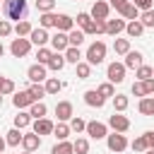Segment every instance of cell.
Returning <instances> with one entry per match:
<instances>
[{"label": "cell", "instance_id": "obj_61", "mask_svg": "<svg viewBox=\"0 0 154 154\" xmlns=\"http://www.w3.org/2000/svg\"><path fill=\"white\" fill-rule=\"evenodd\" d=\"M152 77H154V67H152Z\"/></svg>", "mask_w": 154, "mask_h": 154}, {"label": "cell", "instance_id": "obj_26", "mask_svg": "<svg viewBox=\"0 0 154 154\" xmlns=\"http://www.w3.org/2000/svg\"><path fill=\"white\" fill-rule=\"evenodd\" d=\"M29 125H31L29 111H19V113L14 116V128H17V130H24V128H29Z\"/></svg>", "mask_w": 154, "mask_h": 154}, {"label": "cell", "instance_id": "obj_14", "mask_svg": "<svg viewBox=\"0 0 154 154\" xmlns=\"http://www.w3.org/2000/svg\"><path fill=\"white\" fill-rule=\"evenodd\" d=\"M51 48H53L55 53H65V51L70 48V43H67V34H63V31L53 34V36H51Z\"/></svg>", "mask_w": 154, "mask_h": 154}, {"label": "cell", "instance_id": "obj_50", "mask_svg": "<svg viewBox=\"0 0 154 154\" xmlns=\"http://www.w3.org/2000/svg\"><path fill=\"white\" fill-rule=\"evenodd\" d=\"M128 2H130V0H111V2H108V5H111V7H113V10H116V12H123V10H125V5H128Z\"/></svg>", "mask_w": 154, "mask_h": 154}, {"label": "cell", "instance_id": "obj_46", "mask_svg": "<svg viewBox=\"0 0 154 154\" xmlns=\"http://www.w3.org/2000/svg\"><path fill=\"white\" fill-rule=\"evenodd\" d=\"M55 7V0H36V10L43 14V12H53Z\"/></svg>", "mask_w": 154, "mask_h": 154}, {"label": "cell", "instance_id": "obj_35", "mask_svg": "<svg viewBox=\"0 0 154 154\" xmlns=\"http://www.w3.org/2000/svg\"><path fill=\"white\" fill-rule=\"evenodd\" d=\"M67 125H70V132H77V135H79V132H84V128H87V120H82L79 116H72Z\"/></svg>", "mask_w": 154, "mask_h": 154}, {"label": "cell", "instance_id": "obj_45", "mask_svg": "<svg viewBox=\"0 0 154 154\" xmlns=\"http://www.w3.org/2000/svg\"><path fill=\"white\" fill-rule=\"evenodd\" d=\"M135 75H137V82H144V79L152 77V67H149V65H140V67L135 70Z\"/></svg>", "mask_w": 154, "mask_h": 154}, {"label": "cell", "instance_id": "obj_6", "mask_svg": "<svg viewBox=\"0 0 154 154\" xmlns=\"http://www.w3.org/2000/svg\"><path fill=\"white\" fill-rule=\"evenodd\" d=\"M106 77H108L111 84H120V82L125 79V65H123V63H111V65L106 67Z\"/></svg>", "mask_w": 154, "mask_h": 154}, {"label": "cell", "instance_id": "obj_51", "mask_svg": "<svg viewBox=\"0 0 154 154\" xmlns=\"http://www.w3.org/2000/svg\"><path fill=\"white\" fill-rule=\"evenodd\" d=\"M142 87H144V94H147V96H149V94H154V77L144 79V82H142Z\"/></svg>", "mask_w": 154, "mask_h": 154}, {"label": "cell", "instance_id": "obj_18", "mask_svg": "<svg viewBox=\"0 0 154 154\" xmlns=\"http://www.w3.org/2000/svg\"><path fill=\"white\" fill-rule=\"evenodd\" d=\"M84 103L91 106V108H101V106L106 103V99H103L96 89H87V91H84Z\"/></svg>", "mask_w": 154, "mask_h": 154}, {"label": "cell", "instance_id": "obj_44", "mask_svg": "<svg viewBox=\"0 0 154 154\" xmlns=\"http://www.w3.org/2000/svg\"><path fill=\"white\" fill-rule=\"evenodd\" d=\"M51 55H53V51H51V48H46V46L36 51V58H38V63H41V65H48V60H51Z\"/></svg>", "mask_w": 154, "mask_h": 154}, {"label": "cell", "instance_id": "obj_28", "mask_svg": "<svg viewBox=\"0 0 154 154\" xmlns=\"http://www.w3.org/2000/svg\"><path fill=\"white\" fill-rule=\"evenodd\" d=\"M43 89H46V94H58V91L63 89V82H60L58 77H48V79L43 82Z\"/></svg>", "mask_w": 154, "mask_h": 154}, {"label": "cell", "instance_id": "obj_4", "mask_svg": "<svg viewBox=\"0 0 154 154\" xmlns=\"http://www.w3.org/2000/svg\"><path fill=\"white\" fill-rule=\"evenodd\" d=\"M26 77H29V82H31V84H41V82H46V79H48V67H46V65H41V63H34V65L26 70Z\"/></svg>", "mask_w": 154, "mask_h": 154}, {"label": "cell", "instance_id": "obj_52", "mask_svg": "<svg viewBox=\"0 0 154 154\" xmlns=\"http://www.w3.org/2000/svg\"><path fill=\"white\" fill-rule=\"evenodd\" d=\"M132 94H135V96H140V99H142V96H147V94H144L142 82H135V84H132Z\"/></svg>", "mask_w": 154, "mask_h": 154}, {"label": "cell", "instance_id": "obj_43", "mask_svg": "<svg viewBox=\"0 0 154 154\" xmlns=\"http://www.w3.org/2000/svg\"><path fill=\"white\" fill-rule=\"evenodd\" d=\"M14 89H17V87H14V82H12L10 77H5V79H2V84H0V94H2V96H10V94H14Z\"/></svg>", "mask_w": 154, "mask_h": 154}, {"label": "cell", "instance_id": "obj_21", "mask_svg": "<svg viewBox=\"0 0 154 154\" xmlns=\"http://www.w3.org/2000/svg\"><path fill=\"white\" fill-rule=\"evenodd\" d=\"M125 34H128L130 38H140V36L144 34V26H142V22H140V19H135V22H128V24H125Z\"/></svg>", "mask_w": 154, "mask_h": 154}, {"label": "cell", "instance_id": "obj_5", "mask_svg": "<svg viewBox=\"0 0 154 154\" xmlns=\"http://www.w3.org/2000/svg\"><path fill=\"white\" fill-rule=\"evenodd\" d=\"M29 51H31V41L29 38H12V43H10V53L14 55V58H24V55H29Z\"/></svg>", "mask_w": 154, "mask_h": 154}, {"label": "cell", "instance_id": "obj_9", "mask_svg": "<svg viewBox=\"0 0 154 154\" xmlns=\"http://www.w3.org/2000/svg\"><path fill=\"white\" fill-rule=\"evenodd\" d=\"M55 116H58V123H67V120L75 116L72 101H58V103H55Z\"/></svg>", "mask_w": 154, "mask_h": 154}, {"label": "cell", "instance_id": "obj_29", "mask_svg": "<svg viewBox=\"0 0 154 154\" xmlns=\"http://www.w3.org/2000/svg\"><path fill=\"white\" fill-rule=\"evenodd\" d=\"M5 142H7V147H19V144H22V130H17V128L7 130Z\"/></svg>", "mask_w": 154, "mask_h": 154}, {"label": "cell", "instance_id": "obj_33", "mask_svg": "<svg viewBox=\"0 0 154 154\" xmlns=\"http://www.w3.org/2000/svg\"><path fill=\"white\" fill-rule=\"evenodd\" d=\"M72 152L75 154H89V140L87 137H77L72 142Z\"/></svg>", "mask_w": 154, "mask_h": 154}, {"label": "cell", "instance_id": "obj_55", "mask_svg": "<svg viewBox=\"0 0 154 154\" xmlns=\"http://www.w3.org/2000/svg\"><path fill=\"white\" fill-rule=\"evenodd\" d=\"M5 147H7V142H5V137H0V154H5Z\"/></svg>", "mask_w": 154, "mask_h": 154}, {"label": "cell", "instance_id": "obj_15", "mask_svg": "<svg viewBox=\"0 0 154 154\" xmlns=\"http://www.w3.org/2000/svg\"><path fill=\"white\" fill-rule=\"evenodd\" d=\"M12 103H14V108H17V111H24V108H29V106L34 103V99H31V96H29V91L24 89V91H14Z\"/></svg>", "mask_w": 154, "mask_h": 154}, {"label": "cell", "instance_id": "obj_27", "mask_svg": "<svg viewBox=\"0 0 154 154\" xmlns=\"http://www.w3.org/2000/svg\"><path fill=\"white\" fill-rule=\"evenodd\" d=\"M67 43L75 46V48H79V46L84 43V31H82V29H72V31L67 34Z\"/></svg>", "mask_w": 154, "mask_h": 154}, {"label": "cell", "instance_id": "obj_16", "mask_svg": "<svg viewBox=\"0 0 154 154\" xmlns=\"http://www.w3.org/2000/svg\"><path fill=\"white\" fill-rule=\"evenodd\" d=\"M55 29L63 31V34H70L75 29V19L70 14H55Z\"/></svg>", "mask_w": 154, "mask_h": 154}, {"label": "cell", "instance_id": "obj_39", "mask_svg": "<svg viewBox=\"0 0 154 154\" xmlns=\"http://www.w3.org/2000/svg\"><path fill=\"white\" fill-rule=\"evenodd\" d=\"M29 96L34 99V101H41L43 96H46V89H43V84H29Z\"/></svg>", "mask_w": 154, "mask_h": 154}, {"label": "cell", "instance_id": "obj_58", "mask_svg": "<svg viewBox=\"0 0 154 154\" xmlns=\"http://www.w3.org/2000/svg\"><path fill=\"white\" fill-rule=\"evenodd\" d=\"M2 79H5V77H2V75H0V84H2Z\"/></svg>", "mask_w": 154, "mask_h": 154}, {"label": "cell", "instance_id": "obj_23", "mask_svg": "<svg viewBox=\"0 0 154 154\" xmlns=\"http://www.w3.org/2000/svg\"><path fill=\"white\" fill-rule=\"evenodd\" d=\"M46 113H48V108H46V103H43V101H34V103L29 106V116H31V120L46 118Z\"/></svg>", "mask_w": 154, "mask_h": 154}, {"label": "cell", "instance_id": "obj_10", "mask_svg": "<svg viewBox=\"0 0 154 154\" xmlns=\"http://www.w3.org/2000/svg\"><path fill=\"white\" fill-rule=\"evenodd\" d=\"M108 128H111L113 132H128V130H130V120H128L123 113H116V111H113V116L108 118Z\"/></svg>", "mask_w": 154, "mask_h": 154}, {"label": "cell", "instance_id": "obj_13", "mask_svg": "<svg viewBox=\"0 0 154 154\" xmlns=\"http://www.w3.org/2000/svg\"><path fill=\"white\" fill-rule=\"evenodd\" d=\"M53 128H55L53 120H48V118H38V120H34V130H31V132H36L38 137H43V135H53Z\"/></svg>", "mask_w": 154, "mask_h": 154}, {"label": "cell", "instance_id": "obj_57", "mask_svg": "<svg viewBox=\"0 0 154 154\" xmlns=\"http://www.w3.org/2000/svg\"><path fill=\"white\" fill-rule=\"evenodd\" d=\"M144 154H154V149H147V152H144Z\"/></svg>", "mask_w": 154, "mask_h": 154}, {"label": "cell", "instance_id": "obj_36", "mask_svg": "<svg viewBox=\"0 0 154 154\" xmlns=\"http://www.w3.org/2000/svg\"><path fill=\"white\" fill-rule=\"evenodd\" d=\"M140 22H142V26H144V29H154V7H152V10L140 12Z\"/></svg>", "mask_w": 154, "mask_h": 154}, {"label": "cell", "instance_id": "obj_37", "mask_svg": "<svg viewBox=\"0 0 154 154\" xmlns=\"http://www.w3.org/2000/svg\"><path fill=\"white\" fill-rule=\"evenodd\" d=\"M75 67H77V77H79V79H89V77H91V65H89L87 60L77 63Z\"/></svg>", "mask_w": 154, "mask_h": 154}, {"label": "cell", "instance_id": "obj_7", "mask_svg": "<svg viewBox=\"0 0 154 154\" xmlns=\"http://www.w3.org/2000/svg\"><path fill=\"white\" fill-rule=\"evenodd\" d=\"M84 132H87L91 140H103V137L108 135V125H103V123H99V120H89L87 128H84Z\"/></svg>", "mask_w": 154, "mask_h": 154}, {"label": "cell", "instance_id": "obj_8", "mask_svg": "<svg viewBox=\"0 0 154 154\" xmlns=\"http://www.w3.org/2000/svg\"><path fill=\"white\" fill-rule=\"evenodd\" d=\"M108 12H111V5L108 2H103V0H96L94 5H91V19L94 22H106L108 19Z\"/></svg>", "mask_w": 154, "mask_h": 154}, {"label": "cell", "instance_id": "obj_48", "mask_svg": "<svg viewBox=\"0 0 154 154\" xmlns=\"http://www.w3.org/2000/svg\"><path fill=\"white\" fill-rule=\"evenodd\" d=\"M130 2H132V5H135L140 12H144V10H152V7H154V0H130Z\"/></svg>", "mask_w": 154, "mask_h": 154}, {"label": "cell", "instance_id": "obj_53", "mask_svg": "<svg viewBox=\"0 0 154 154\" xmlns=\"http://www.w3.org/2000/svg\"><path fill=\"white\" fill-rule=\"evenodd\" d=\"M144 140H147V149H154V130H147Z\"/></svg>", "mask_w": 154, "mask_h": 154}, {"label": "cell", "instance_id": "obj_60", "mask_svg": "<svg viewBox=\"0 0 154 154\" xmlns=\"http://www.w3.org/2000/svg\"><path fill=\"white\" fill-rule=\"evenodd\" d=\"M22 154H31V152H22Z\"/></svg>", "mask_w": 154, "mask_h": 154}, {"label": "cell", "instance_id": "obj_32", "mask_svg": "<svg viewBox=\"0 0 154 154\" xmlns=\"http://www.w3.org/2000/svg\"><path fill=\"white\" fill-rule=\"evenodd\" d=\"M128 106H130V99H128L125 94H116V96H113V108H116V113H123Z\"/></svg>", "mask_w": 154, "mask_h": 154}, {"label": "cell", "instance_id": "obj_12", "mask_svg": "<svg viewBox=\"0 0 154 154\" xmlns=\"http://www.w3.org/2000/svg\"><path fill=\"white\" fill-rule=\"evenodd\" d=\"M123 65H125V70H137L140 65H144V55H142L140 51H128Z\"/></svg>", "mask_w": 154, "mask_h": 154}, {"label": "cell", "instance_id": "obj_59", "mask_svg": "<svg viewBox=\"0 0 154 154\" xmlns=\"http://www.w3.org/2000/svg\"><path fill=\"white\" fill-rule=\"evenodd\" d=\"M0 106H2V94H0Z\"/></svg>", "mask_w": 154, "mask_h": 154}, {"label": "cell", "instance_id": "obj_17", "mask_svg": "<svg viewBox=\"0 0 154 154\" xmlns=\"http://www.w3.org/2000/svg\"><path fill=\"white\" fill-rule=\"evenodd\" d=\"M75 22H77V26L84 31V36H87V34H94V19H91L89 12H79Z\"/></svg>", "mask_w": 154, "mask_h": 154}, {"label": "cell", "instance_id": "obj_3", "mask_svg": "<svg viewBox=\"0 0 154 154\" xmlns=\"http://www.w3.org/2000/svg\"><path fill=\"white\" fill-rule=\"evenodd\" d=\"M106 147H108L111 152L120 154V152H125L130 144H128V140H125L123 132H113V135H106Z\"/></svg>", "mask_w": 154, "mask_h": 154}, {"label": "cell", "instance_id": "obj_2", "mask_svg": "<svg viewBox=\"0 0 154 154\" xmlns=\"http://www.w3.org/2000/svg\"><path fill=\"white\" fill-rule=\"evenodd\" d=\"M84 58H87V63H89L91 67H94V65H101L103 58H106V43H103V41H94V43H89Z\"/></svg>", "mask_w": 154, "mask_h": 154}, {"label": "cell", "instance_id": "obj_30", "mask_svg": "<svg viewBox=\"0 0 154 154\" xmlns=\"http://www.w3.org/2000/svg\"><path fill=\"white\" fill-rule=\"evenodd\" d=\"M113 51H116V55H125L128 51H132L130 48V38H116L113 41Z\"/></svg>", "mask_w": 154, "mask_h": 154}, {"label": "cell", "instance_id": "obj_31", "mask_svg": "<svg viewBox=\"0 0 154 154\" xmlns=\"http://www.w3.org/2000/svg\"><path fill=\"white\" fill-rule=\"evenodd\" d=\"M63 55H65V63H72V65L82 63V53H79V48H75V46H70Z\"/></svg>", "mask_w": 154, "mask_h": 154}, {"label": "cell", "instance_id": "obj_42", "mask_svg": "<svg viewBox=\"0 0 154 154\" xmlns=\"http://www.w3.org/2000/svg\"><path fill=\"white\" fill-rule=\"evenodd\" d=\"M120 14H123L125 19H130V22H135V19H140V10H137V7L132 5V2H128V5H125V10H123Z\"/></svg>", "mask_w": 154, "mask_h": 154}, {"label": "cell", "instance_id": "obj_56", "mask_svg": "<svg viewBox=\"0 0 154 154\" xmlns=\"http://www.w3.org/2000/svg\"><path fill=\"white\" fill-rule=\"evenodd\" d=\"M5 55V46H2V41H0V58Z\"/></svg>", "mask_w": 154, "mask_h": 154}, {"label": "cell", "instance_id": "obj_24", "mask_svg": "<svg viewBox=\"0 0 154 154\" xmlns=\"http://www.w3.org/2000/svg\"><path fill=\"white\" fill-rule=\"evenodd\" d=\"M137 111L142 116H154V96H142L137 103Z\"/></svg>", "mask_w": 154, "mask_h": 154}, {"label": "cell", "instance_id": "obj_1", "mask_svg": "<svg viewBox=\"0 0 154 154\" xmlns=\"http://www.w3.org/2000/svg\"><path fill=\"white\" fill-rule=\"evenodd\" d=\"M2 14L7 22H22L26 17V0H2Z\"/></svg>", "mask_w": 154, "mask_h": 154}, {"label": "cell", "instance_id": "obj_40", "mask_svg": "<svg viewBox=\"0 0 154 154\" xmlns=\"http://www.w3.org/2000/svg\"><path fill=\"white\" fill-rule=\"evenodd\" d=\"M53 135L58 137V142L67 140V135H70V125H67V123H58V125L53 128Z\"/></svg>", "mask_w": 154, "mask_h": 154}, {"label": "cell", "instance_id": "obj_41", "mask_svg": "<svg viewBox=\"0 0 154 154\" xmlns=\"http://www.w3.org/2000/svg\"><path fill=\"white\" fill-rule=\"evenodd\" d=\"M51 154H75V152H72V142H67V140L58 142V144L51 149Z\"/></svg>", "mask_w": 154, "mask_h": 154}, {"label": "cell", "instance_id": "obj_25", "mask_svg": "<svg viewBox=\"0 0 154 154\" xmlns=\"http://www.w3.org/2000/svg\"><path fill=\"white\" fill-rule=\"evenodd\" d=\"M31 29H34V26H31V22H26V19H22V22H17V24L12 26V31H14L19 38H26V36L31 34Z\"/></svg>", "mask_w": 154, "mask_h": 154}, {"label": "cell", "instance_id": "obj_49", "mask_svg": "<svg viewBox=\"0 0 154 154\" xmlns=\"http://www.w3.org/2000/svg\"><path fill=\"white\" fill-rule=\"evenodd\" d=\"M12 34V24L7 22V19H0V38H5V36H10Z\"/></svg>", "mask_w": 154, "mask_h": 154}, {"label": "cell", "instance_id": "obj_54", "mask_svg": "<svg viewBox=\"0 0 154 154\" xmlns=\"http://www.w3.org/2000/svg\"><path fill=\"white\" fill-rule=\"evenodd\" d=\"M94 34H106V22H94Z\"/></svg>", "mask_w": 154, "mask_h": 154}, {"label": "cell", "instance_id": "obj_22", "mask_svg": "<svg viewBox=\"0 0 154 154\" xmlns=\"http://www.w3.org/2000/svg\"><path fill=\"white\" fill-rule=\"evenodd\" d=\"M65 65H67V63H65V55L53 51V55H51V60H48V65H46V67H48V70H53V72H60Z\"/></svg>", "mask_w": 154, "mask_h": 154}, {"label": "cell", "instance_id": "obj_20", "mask_svg": "<svg viewBox=\"0 0 154 154\" xmlns=\"http://www.w3.org/2000/svg\"><path fill=\"white\" fill-rule=\"evenodd\" d=\"M125 24H128L125 19H106V34L118 38V34L125 31Z\"/></svg>", "mask_w": 154, "mask_h": 154}, {"label": "cell", "instance_id": "obj_19", "mask_svg": "<svg viewBox=\"0 0 154 154\" xmlns=\"http://www.w3.org/2000/svg\"><path fill=\"white\" fill-rule=\"evenodd\" d=\"M22 147H24V152H36L41 147V137L36 132H26V135H22Z\"/></svg>", "mask_w": 154, "mask_h": 154}, {"label": "cell", "instance_id": "obj_38", "mask_svg": "<svg viewBox=\"0 0 154 154\" xmlns=\"http://www.w3.org/2000/svg\"><path fill=\"white\" fill-rule=\"evenodd\" d=\"M96 91H99L103 99H113V96H116V87H113L111 82H103V84H99V87H96Z\"/></svg>", "mask_w": 154, "mask_h": 154}, {"label": "cell", "instance_id": "obj_11", "mask_svg": "<svg viewBox=\"0 0 154 154\" xmlns=\"http://www.w3.org/2000/svg\"><path fill=\"white\" fill-rule=\"evenodd\" d=\"M29 41H31V46H38V48H43L46 43H51V36H48V29H31V34H29Z\"/></svg>", "mask_w": 154, "mask_h": 154}, {"label": "cell", "instance_id": "obj_47", "mask_svg": "<svg viewBox=\"0 0 154 154\" xmlns=\"http://www.w3.org/2000/svg\"><path fill=\"white\" fill-rule=\"evenodd\" d=\"M130 147H132V152H147V140H144V135H140V137H135Z\"/></svg>", "mask_w": 154, "mask_h": 154}, {"label": "cell", "instance_id": "obj_62", "mask_svg": "<svg viewBox=\"0 0 154 154\" xmlns=\"http://www.w3.org/2000/svg\"><path fill=\"white\" fill-rule=\"evenodd\" d=\"M0 2H2V0H0Z\"/></svg>", "mask_w": 154, "mask_h": 154}, {"label": "cell", "instance_id": "obj_34", "mask_svg": "<svg viewBox=\"0 0 154 154\" xmlns=\"http://www.w3.org/2000/svg\"><path fill=\"white\" fill-rule=\"evenodd\" d=\"M38 26H41V29L55 26V12H43V14L38 17Z\"/></svg>", "mask_w": 154, "mask_h": 154}]
</instances>
